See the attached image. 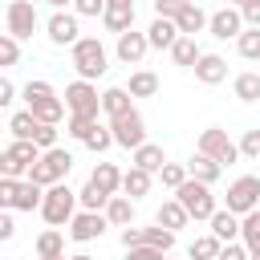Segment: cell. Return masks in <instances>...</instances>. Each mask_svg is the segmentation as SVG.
Segmentation results:
<instances>
[{"mask_svg": "<svg viewBox=\"0 0 260 260\" xmlns=\"http://www.w3.org/2000/svg\"><path fill=\"white\" fill-rule=\"evenodd\" d=\"M81 211V199H77V191L61 179V183H53V187H45V199H41V219L49 223V228H69V219Z\"/></svg>", "mask_w": 260, "mask_h": 260, "instance_id": "6da1fadb", "label": "cell"}, {"mask_svg": "<svg viewBox=\"0 0 260 260\" xmlns=\"http://www.w3.org/2000/svg\"><path fill=\"white\" fill-rule=\"evenodd\" d=\"M69 61H73L77 77L98 81V77H106V69H110V49L102 45V37H81V41L69 49Z\"/></svg>", "mask_w": 260, "mask_h": 260, "instance_id": "7a4b0ae2", "label": "cell"}, {"mask_svg": "<svg viewBox=\"0 0 260 260\" xmlns=\"http://www.w3.org/2000/svg\"><path fill=\"white\" fill-rule=\"evenodd\" d=\"M41 199H45V187L32 183V179H0V207L4 211H41Z\"/></svg>", "mask_w": 260, "mask_h": 260, "instance_id": "3957f363", "label": "cell"}, {"mask_svg": "<svg viewBox=\"0 0 260 260\" xmlns=\"http://www.w3.org/2000/svg\"><path fill=\"white\" fill-rule=\"evenodd\" d=\"M41 154H45V150H41L32 138H12V142L0 150V175H8V179H28L32 162H37Z\"/></svg>", "mask_w": 260, "mask_h": 260, "instance_id": "277c9868", "label": "cell"}, {"mask_svg": "<svg viewBox=\"0 0 260 260\" xmlns=\"http://www.w3.org/2000/svg\"><path fill=\"white\" fill-rule=\"evenodd\" d=\"M69 171H73V150H65V146H49V150L32 162L28 179L41 183V187H53V183H61Z\"/></svg>", "mask_w": 260, "mask_h": 260, "instance_id": "5b68a950", "label": "cell"}, {"mask_svg": "<svg viewBox=\"0 0 260 260\" xmlns=\"http://www.w3.org/2000/svg\"><path fill=\"white\" fill-rule=\"evenodd\" d=\"M175 199L187 207V215H191V219H203V223L219 211V199L211 195V183H199V179H187V183L175 191Z\"/></svg>", "mask_w": 260, "mask_h": 260, "instance_id": "8992f818", "label": "cell"}, {"mask_svg": "<svg viewBox=\"0 0 260 260\" xmlns=\"http://www.w3.org/2000/svg\"><path fill=\"white\" fill-rule=\"evenodd\" d=\"M45 37L57 49H73L81 41V16L73 8H53V16L45 20Z\"/></svg>", "mask_w": 260, "mask_h": 260, "instance_id": "52a82bcc", "label": "cell"}, {"mask_svg": "<svg viewBox=\"0 0 260 260\" xmlns=\"http://www.w3.org/2000/svg\"><path fill=\"white\" fill-rule=\"evenodd\" d=\"M195 150L211 154V158H215V162H223V167H232L236 158H244V154H240V142H232L223 126H207V130H199V142H195Z\"/></svg>", "mask_w": 260, "mask_h": 260, "instance_id": "ba28073f", "label": "cell"}, {"mask_svg": "<svg viewBox=\"0 0 260 260\" xmlns=\"http://www.w3.org/2000/svg\"><path fill=\"white\" fill-rule=\"evenodd\" d=\"M223 207H232L236 215H248L260 207V175H240L228 183V195H223Z\"/></svg>", "mask_w": 260, "mask_h": 260, "instance_id": "9c48e42d", "label": "cell"}, {"mask_svg": "<svg viewBox=\"0 0 260 260\" xmlns=\"http://www.w3.org/2000/svg\"><path fill=\"white\" fill-rule=\"evenodd\" d=\"M65 106H69V114H89V118H98V114H102V93H98V81L73 77V81L65 85Z\"/></svg>", "mask_w": 260, "mask_h": 260, "instance_id": "30bf717a", "label": "cell"}, {"mask_svg": "<svg viewBox=\"0 0 260 260\" xmlns=\"http://www.w3.org/2000/svg\"><path fill=\"white\" fill-rule=\"evenodd\" d=\"M37 24H41V16H37L32 0H8V8H4V32H12L16 41H28L37 32Z\"/></svg>", "mask_w": 260, "mask_h": 260, "instance_id": "8fae6325", "label": "cell"}, {"mask_svg": "<svg viewBox=\"0 0 260 260\" xmlns=\"http://www.w3.org/2000/svg\"><path fill=\"white\" fill-rule=\"evenodd\" d=\"M175 236L179 232H171V228H162V223H150V228H122L118 232V240H122V248H138V244H150V248H162V252H171L175 248Z\"/></svg>", "mask_w": 260, "mask_h": 260, "instance_id": "7c38bea8", "label": "cell"}, {"mask_svg": "<svg viewBox=\"0 0 260 260\" xmlns=\"http://www.w3.org/2000/svg\"><path fill=\"white\" fill-rule=\"evenodd\" d=\"M110 130H114V142L122 150H138L146 142V118L138 114V106L130 114H122V118H110Z\"/></svg>", "mask_w": 260, "mask_h": 260, "instance_id": "4fadbf2b", "label": "cell"}, {"mask_svg": "<svg viewBox=\"0 0 260 260\" xmlns=\"http://www.w3.org/2000/svg\"><path fill=\"white\" fill-rule=\"evenodd\" d=\"M106 228H110V219H106V211H77L73 219H69V240H77V244H93V240H102L106 236Z\"/></svg>", "mask_w": 260, "mask_h": 260, "instance_id": "5bb4252c", "label": "cell"}, {"mask_svg": "<svg viewBox=\"0 0 260 260\" xmlns=\"http://www.w3.org/2000/svg\"><path fill=\"white\" fill-rule=\"evenodd\" d=\"M244 28H248V24H244V12H240L236 4L215 8V12H211V24H207V32H211L215 41H236Z\"/></svg>", "mask_w": 260, "mask_h": 260, "instance_id": "9a60e30c", "label": "cell"}, {"mask_svg": "<svg viewBox=\"0 0 260 260\" xmlns=\"http://www.w3.org/2000/svg\"><path fill=\"white\" fill-rule=\"evenodd\" d=\"M146 53H150V37L138 32V28L122 32V37L114 41V57H118V65H142Z\"/></svg>", "mask_w": 260, "mask_h": 260, "instance_id": "2e32d148", "label": "cell"}, {"mask_svg": "<svg viewBox=\"0 0 260 260\" xmlns=\"http://www.w3.org/2000/svg\"><path fill=\"white\" fill-rule=\"evenodd\" d=\"M102 28L122 37L134 28V0H106V12H102Z\"/></svg>", "mask_w": 260, "mask_h": 260, "instance_id": "e0dca14e", "label": "cell"}, {"mask_svg": "<svg viewBox=\"0 0 260 260\" xmlns=\"http://www.w3.org/2000/svg\"><path fill=\"white\" fill-rule=\"evenodd\" d=\"M195 81H199V85H219V81H228V61H223L219 53H203V57L195 61Z\"/></svg>", "mask_w": 260, "mask_h": 260, "instance_id": "ac0fdd59", "label": "cell"}, {"mask_svg": "<svg viewBox=\"0 0 260 260\" xmlns=\"http://www.w3.org/2000/svg\"><path fill=\"white\" fill-rule=\"evenodd\" d=\"M130 110H134V93H130L126 85L102 89V114H106V122H110V118H122V114H130Z\"/></svg>", "mask_w": 260, "mask_h": 260, "instance_id": "d6986e66", "label": "cell"}, {"mask_svg": "<svg viewBox=\"0 0 260 260\" xmlns=\"http://www.w3.org/2000/svg\"><path fill=\"white\" fill-rule=\"evenodd\" d=\"M187 175L191 179H199V183H219V175H223V162H215L211 154H203V150H195L191 158H187Z\"/></svg>", "mask_w": 260, "mask_h": 260, "instance_id": "ffe728a7", "label": "cell"}, {"mask_svg": "<svg viewBox=\"0 0 260 260\" xmlns=\"http://www.w3.org/2000/svg\"><path fill=\"white\" fill-rule=\"evenodd\" d=\"M134 211H138V199H130V195H110V203H106V219H110V228H130L134 223Z\"/></svg>", "mask_w": 260, "mask_h": 260, "instance_id": "44dd1931", "label": "cell"}, {"mask_svg": "<svg viewBox=\"0 0 260 260\" xmlns=\"http://www.w3.org/2000/svg\"><path fill=\"white\" fill-rule=\"evenodd\" d=\"M146 37H150V49H167V53H171V45H175L183 32H179V24H175L171 16H154L150 28H146Z\"/></svg>", "mask_w": 260, "mask_h": 260, "instance_id": "7402d4cb", "label": "cell"}, {"mask_svg": "<svg viewBox=\"0 0 260 260\" xmlns=\"http://www.w3.org/2000/svg\"><path fill=\"white\" fill-rule=\"evenodd\" d=\"M150 187H154V175L130 162V167H126V175H122V195H130V199H142V195H150Z\"/></svg>", "mask_w": 260, "mask_h": 260, "instance_id": "603a6c76", "label": "cell"}, {"mask_svg": "<svg viewBox=\"0 0 260 260\" xmlns=\"http://www.w3.org/2000/svg\"><path fill=\"white\" fill-rule=\"evenodd\" d=\"M154 223H162V228H171V232H179V228H187L191 223V215H187V207L171 195V199H162L158 203V211H154Z\"/></svg>", "mask_w": 260, "mask_h": 260, "instance_id": "cb8c5ba5", "label": "cell"}, {"mask_svg": "<svg viewBox=\"0 0 260 260\" xmlns=\"http://www.w3.org/2000/svg\"><path fill=\"white\" fill-rule=\"evenodd\" d=\"M207 223H211V232H215L223 244H232V240H240V223H244V215H236L232 207H219Z\"/></svg>", "mask_w": 260, "mask_h": 260, "instance_id": "d4e9b609", "label": "cell"}, {"mask_svg": "<svg viewBox=\"0 0 260 260\" xmlns=\"http://www.w3.org/2000/svg\"><path fill=\"white\" fill-rule=\"evenodd\" d=\"M175 24H179V32H183V37H195V32H203V28L211 24V16H207L199 4H187V8L175 16Z\"/></svg>", "mask_w": 260, "mask_h": 260, "instance_id": "484cf974", "label": "cell"}, {"mask_svg": "<svg viewBox=\"0 0 260 260\" xmlns=\"http://www.w3.org/2000/svg\"><path fill=\"white\" fill-rule=\"evenodd\" d=\"M203 57V49H199V41L195 37H179L175 45H171V61L179 65V69H195V61Z\"/></svg>", "mask_w": 260, "mask_h": 260, "instance_id": "4316f807", "label": "cell"}, {"mask_svg": "<svg viewBox=\"0 0 260 260\" xmlns=\"http://www.w3.org/2000/svg\"><path fill=\"white\" fill-rule=\"evenodd\" d=\"M122 175H126V171H118L114 162H93V171H89V179H93L106 195H118V191H122Z\"/></svg>", "mask_w": 260, "mask_h": 260, "instance_id": "83f0119b", "label": "cell"}, {"mask_svg": "<svg viewBox=\"0 0 260 260\" xmlns=\"http://www.w3.org/2000/svg\"><path fill=\"white\" fill-rule=\"evenodd\" d=\"M134 154V167H142V171H150V175H158L162 167H167V154H162V146H154V142H142L138 150H130Z\"/></svg>", "mask_w": 260, "mask_h": 260, "instance_id": "f1b7e54d", "label": "cell"}, {"mask_svg": "<svg viewBox=\"0 0 260 260\" xmlns=\"http://www.w3.org/2000/svg\"><path fill=\"white\" fill-rule=\"evenodd\" d=\"M32 248L37 256H65V228H45Z\"/></svg>", "mask_w": 260, "mask_h": 260, "instance_id": "f546056e", "label": "cell"}, {"mask_svg": "<svg viewBox=\"0 0 260 260\" xmlns=\"http://www.w3.org/2000/svg\"><path fill=\"white\" fill-rule=\"evenodd\" d=\"M232 93L244 102V106H252V102H260V73H236V81H232Z\"/></svg>", "mask_w": 260, "mask_h": 260, "instance_id": "4dcf8cb0", "label": "cell"}, {"mask_svg": "<svg viewBox=\"0 0 260 260\" xmlns=\"http://www.w3.org/2000/svg\"><path fill=\"white\" fill-rule=\"evenodd\" d=\"M126 89H130L134 98H154V93H158V73H150V69H134L130 81H126Z\"/></svg>", "mask_w": 260, "mask_h": 260, "instance_id": "1f68e13d", "label": "cell"}, {"mask_svg": "<svg viewBox=\"0 0 260 260\" xmlns=\"http://www.w3.org/2000/svg\"><path fill=\"white\" fill-rule=\"evenodd\" d=\"M65 110H69V106H65V98H57V93L32 106V114H37V122H53V126H61V118H65Z\"/></svg>", "mask_w": 260, "mask_h": 260, "instance_id": "d6a6232c", "label": "cell"}, {"mask_svg": "<svg viewBox=\"0 0 260 260\" xmlns=\"http://www.w3.org/2000/svg\"><path fill=\"white\" fill-rule=\"evenodd\" d=\"M219 248H223V240H219L215 232H207V236H195V244L187 248V256H191V260H215Z\"/></svg>", "mask_w": 260, "mask_h": 260, "instance_id": "836d02e7", "label": "cell"}, {"mask_svg": "<svg viewBox=\"0 0 260 260\" xmlns=\"http://www.w3.org/2000/svg\"><path fill=\"white\" fill-rule=\"evenodd\" d=\"M32 130H37V114H32L28 106L8 118V134H12V138H32Z\"/></svg>", "mask_w": 260, "mask_h": 260, "instance_id": "e575fe53", "label": "cell"}, {"mask_svg": "<svg viewBox=\"0 0 260 260\" xmlns=\"http://www.w3.org/2000/svg\"><path fill=\"white\" fill-rule=\"evenodd\" d=\"M77 199H81V207H85V211H106V203H110V195H106L93 179H85V187L77 191Z\"/></svg>", "mask_w": 260, "mask_h": 260, "instance_id": "d590c367", "label": "cell"}, {"mask_svg": "<svg viewBox=\"0 0 260 260\" xmlns=\"http://www.w3.org/2000/svg\"><path fill=\"white\" fill-rule=\"evenodd\" d=\"M240 240L248 252H260V211H248L244 223H240Z\"/></svg>", "mask_w": 260, "mask_h": 260, "instance_id": "8d00e7d4", "label": "cell"}, {"mask_svg": "<svg viewBox=\"0 0 260 260\" xmlns=\"http://www.w3.org/2000/svg\"><path fill=\"white\" fill-rule=\"evenodd\" d=\"M20 98H24V106L32 110L37 102H45V98H53V85H49L45 77H37V81H24V85H20Z\"/></svg>", "mask_w": 260, "mask_h": 260, "instance_id": "74e56055", "label": "cell"}, {"mask_svg": "<svg viewBox=\"0 0 260 260\" xmlns=\"http://www.w3.org/2000/svg\"><path fill=\"white\" fill-rule=\"evenodd\" d=\"M93 126H98V118H89V114H69L65 134H69V138H77V142H85V138L93 134Z\"/></svg>", "mask_w": 260, "mask_h": 260, "instance_id": "f35d334b", "label": "cell"}, {"mask_svg": "<svg viewBox=\"0 0 260 260\" xmlns=\"http://www.w3.org/2000/svg\"><path fill=\"white\" fill-rule=\"evenodd\" d=\"M85 146H89L93 154H106L110 146H118V142H114V130H110V122H98V126H93V134L85 138Z\"/></svg>", "mask_w": 260, "mask_h": 260, "instance_id": "ab89813d", "label": "cell"}, {"mask_svg": "<svg viewBox=\"0 0 260 260\" xmlns=\"http://www.w3.org/2000/svg\"><path fill=\"white\" fill-rule=\"evenodd\" d=\"M236 49H240L244 61H260V28H244L236 37Z\"/></svg>", "mask_w": 260, "mask_h": 260, "instance_id": "60d3db41", "label": "cell"}, {"mask_svg": "<svg viewBox=\"0 0 260 260\" xmlns=\"http://www.w3.org/2000/svg\"><path fill=\"white\" fill-rule=\"evenodd\" d=\"M16 61H20V41L12 32H0V65L4 69H16Z\"/></svg>", "mask_w": 260, "mask_h": 260, "instance_id": "b9f144b4", "label": "cell"}, {"mask_svg": "<svg viewBox=\"0 0 260 260\" xmlns=\"http://www.w3.org/2000/svg\"><path fill=\"white\" fill-rule=\"evenodd\" d=\"M158 179H162V187H171V191H179L191 175H187V162H167L162 171H158Z\"/></svg>", "mask_w": 260, "mask_h": 260, "instance_id": "7bdbcfd3", "label": "cell"}, {"mask_svg": "<svg viewBox=\"0 0 260 260\" xmlns=\"http://www.w3.org/2000/svg\"><path fill=\"white\" fill-rule=\"evenodd\" d=\"M57 134H61V130H57L53 122H37V130H32V142H37L41 150H49V146H61V142H57Z\"/></svg>", "mask_w": 260, "mask_h": 260, "instance_id": "ee69618b", "label": "cell"}, {"mask_svg": "<svg viewBox=\"0 0 260 260\" xmlns=\"http://www.w3.org/2000/svg\"><path fill=\"white\" fill-rule=\"evenodd\" d=\"M240 154L244 158H260V130H244L240 134Z\"/></svg>", "mask_w": 260, "mask_h": 260, "instance_id": "f6af8a7d", "label": "cell"}, {"mask_svg": "<svg viewBox=\"0 0 260 260\" xmlns=\"http://www.w3.org/2000/svg\"><path fill=\"white\" fill-rule=\"evenodd\" d=\"M73 12L85 20V16H98L102 20V12H106V0H73Z\"/></svg>", "mask_w": 260, "mask_h": 260, "instance_id": "bcb514c9", "label": "cell"}, {"mask_svg": "<svg viewBox=\"0 0 260 260\" xmlns=\"http://www.w3.org/2000/svg\"><path fill=\"white\" fill-rule=\"evenodd\" d=\"M126 260H167V252L150 248V244H138V248H126Z\"/></svg>", "mask_w": 260, "mask_h": 260, "instance_id": "7dc6e473", "label": "cell"}, {"mask_svg": "<svg viewBox=\"0 0 260 260\" xmlns=\"http://www.w3.org/2000/svg\"><path fill=\"white\" fill-rule=\"evenodd\" d=\"M248 256H252V252L244 248V240H232V244H223V248H219V256H215V260H248Z\"/></svg>", "mask_w": 260, "mask_h": 260, "instance_id": "c3c4849f", "label": "cell"}, {"mask_svg": "<svg viewBox=\"0 0 260 260\" xmlns=\"http://www.w3.org/2000/svg\"><path fill=\"white\" fill-rule=\"evenodd\" d=\"M183 8H187V0H154V16H171L175 20Z\"/></svg>", "mask_w": 260, "mask_h": 260, "instance_id": "681fc988", "label": "cell"}, {"mask_svg": "<svg viewBox=\"0 0 260 260\" xmlns=\"http://www.w3.org/2000/svg\"><path fill=\"white\" fill-rule=\"evenodd\" d=\"M240 12H244V24H248V28H260V0H252V4L240 8Z\"/></svg>", "mask_w": 260, "mask_h": 260, "instance_id": "f907efd6", "label": "cell"}, {"mask_svg": "<svg viewBox=\"0 0 260 260\" xmlns=\"http://www.w3.org/2000/svg\"><path fill=\"white\" fill-rule=\"evenodd\" d=\"M16 93H20V89L4 77V81H0V106H12V102H16Z\"/></svg>", "mask_w": 260, "mask_h": 260, "instance_id": "816d5d0a", "label": "cell"}, {"mask_svg": "<svg viewBox=\"0 0 260 260\" xmlns=\"http://www.w3.org/2000/svg\"><path fill=\"white\" fill-rule=\"evenodd\" d=\"M16 236V219H12V211H4L0 215V240H12Z\"/></svg>", "mask_w": 260, "mask_h": 260, "instance_id": "f5cc1de1", "label": "cell"}, {"mask_svg": "<svg viewBox=\"0 0 260 260\" xmlns=\"http://www.w3.org/2000/svg\"><path fill=\"white\" fill-rule=\"evenodd\" d=\"M49 8H73V0H49Z\"/></svg>", "mask_w": 260, "mask_h": 260, "instance_id": "db71d44e", "label": "cell"}, {"mask_svg": "<svg viewBox=\"0 0 260 260\" xmlns=\"http://www.w3.org/2000/svg\"><path fill=\"white\" fill-rule=\"evenodd\" d=\"M69 260H93V256H89V252H73Z\"/></svg>", "mask_w": 260, "mask_h": 260, "instance_id": "11a10c76", "label": "cell"}, {"mask_svg": "<svg viewBox=\"0 0 260 260\" xmlns=\"http://www.w3.org/2000/svg\"><path fill=\"white\" fill-rule=\"evenodd\" d=\"M228 4H236V8H248V4H252V0H228Z\"/></svg>", "mask_w": 260, "mask_h": 260, "instance_id": "9f6ffc18", "label": "cell"}, {"mask_svg": "<svg viewBox=\"0 0 260 260\" xmlns=\"http://www.w3.org/2000/svg\"><path fill=\"white\" fill-rule=\"evenodd\" d=\"M37 260H69V256H37Z\"/></svg>", "mask_w": 260, "mask_h": 260, "instance_id": "6f0895ef", "label": "cell"}, {"mask_svg": "<svg viewBox=\"0 0 260 260\" xmlns=\"http://www.w3.org/2000/svg\"><path fill=\"white\" fill-rule=\"evenodd\" d=\"M248 260H260V252H252V256H248Z\"/></svg>", "mask_w": 260, "mask_h": 260, "instance_id": "680465c9", "label": "cell"}, {"mask_svg": "<svg viewBox=\"0 0 260 260\" xmlns=\"http://www.w3.org/2000/svg\"><path fill=\"white\" fill-rule=\"evenodd\" d=\"M32 4H49V0H32Z\"/></svg>", "mask_w": 260, "mask_h": 260, "instance_id": "91938a15", "label": "cell"}, {"mask_svg": "<svg viewBox=\"0 0 260 260\" xmlns=\"http://www.w3.org/2000/svg\"><path fill=\"white\" fill-rule=\"evenodd\" d=\"M256 211H260V207H256Z\"/></svg>", "mask_w": 260, "mask_h": 260, "instance_id": "94428289", "label": "cell"}, {"mask_svg": "<svg viewBox=\"0 0 260 260\" xmlns=\"http://www.w3.org/2000/svg\"><path fill=\"white\" fill-rule=\"evenodd\" d=\"M187 260H191V256H187Z\"/></svg>", "mask_w": 260, "mask_h": 260, "instance_id": "6125c7cd", "label": "cell"}]
</instances>
